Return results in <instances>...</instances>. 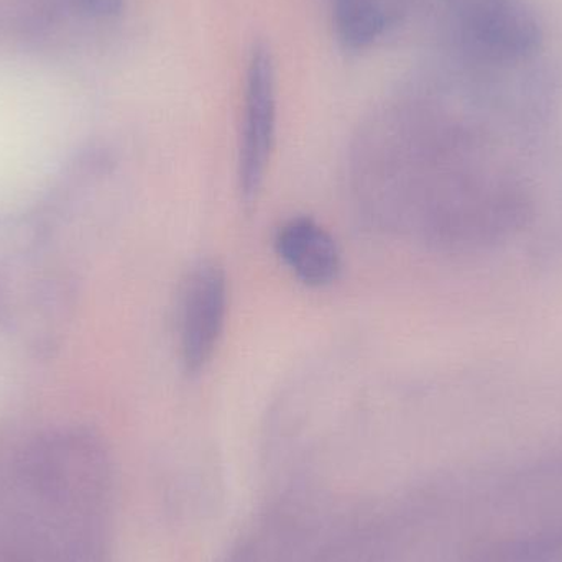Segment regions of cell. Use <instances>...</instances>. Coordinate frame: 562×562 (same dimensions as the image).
<instances>
[{"label": "cell", "mask_w": 562, "mask_h": 562, "mask_svg": "<svg viewBox=\"0 0 562 562\" xmlns=\"http://www.w3.org/2000/svg\"><path fill=\"white\" fill-rule=\"evenodd\" d=\"M229 313V281L214 260H201L184 277L178 296L177 336L188 375L206 370L220 347Z\"/></svg>", "instance_id": "obj_3"}, {"label": "cell", "mask_w": 562, "mask_h": 562, "mask_svg": "<svg viewBox=\"0 0 562 562\" xmlns=\"http://www.w3.org/2000/svg\"><path fill=\"white\" fill-rule=\"evenodd\" d=\"M334 30L347 52H366L389 35L403 15L400 0H330Z\"/></svg>", "instance_id": "obj_6"}, {"label": "cell", "mask_w": 562, "mask_h": 562, "mask_svg": "<svg viewBox=\"0 0 562 562\" xmlns=\"http://www.w3.org/2000/svg\"><path fill=\"white\" fill-rule=\"evenodd\" d=\"M456 25L475 45L501 58H527L537 52L541 29L524 0H442Z\"/></svg>", "instance_id": "obj_4"}, {"label": "cell", "mask_w": 562, "mask_h": 562, "mask_svg": "<svg viewBox=\"0 0 562 562\" xmlns=\"http://www.w3.org/2000/svg\"><path fill=\"white\" fill-rule=\"evenodd\" d=\"M277 68L267 43H254L247 59L244 89L243 125H240L239 177L240 198L246 206L259 200L272 161L277 138Z\"/></svg>", "instance_id": "obj_2"}, {"label": "cell", "mask_w": 562, "mask_h": 562, "mask_svg": "<svg viewBox=\"0 0 562 562\" xmlns=\"http://www.w3.org/2000/svg\"><path fill=\"white\" fill-rule=\"evenodd\" d=\"M307 492H286L250 525L224 562H313L329 531L326 515Z\"/></svg>", "instance_id": "obj_1"}, {"label": "cell", "mask_w": 562, "mask_h": 562, "mask_svg": "<svg viewBox=\"0 0 562 562\" xmlns=\"http://www.w3.org/2000/svg\"><path fill=\"white\" fill-rule=\"evenodd\" d=\"M273 247L281 263L304 286H329L342 272L339 244L313 217L293 216L284 221L273 237Z\"/></svg>", "instance_id": "obj_5"}]
</instances>
